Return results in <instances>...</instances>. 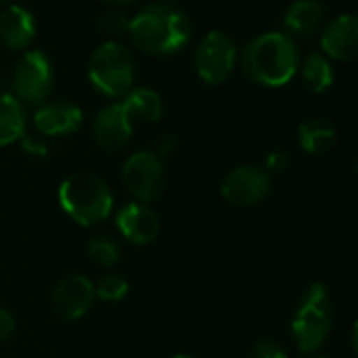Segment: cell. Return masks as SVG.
<instances>
[{
	"mask_svg": "<svg viewBox=\"0 0 358 358\" xmlns=\"http://www.w3.org/2000/svg\"><path fill=\"white\" fill-rule=\"evenodd\" d=\"M115 224L120 235L134 245H149L162 231V220L153 208L138 201H128L117 210Z\"/></svg>",
	"mask_w": 358,
	"mask_h": 358,
	"instance_id": "12",
	"label": "cell"
},
{
	"mask_svg": "<svg viewBox=\"0 0 358 358\" xmlns=\"http://www.w3.org/2000/svg\"><path fill=\"white\" fill-rule=\"evenodd\" d=\"M298 143L300 149L310 155H323L331 151L338 143L336 126L325 117H310L300 124L298 128Z\"/></svg>",
	"mask_w": 358,
	"mask_h": 358,
	"instance_id": "18",
	"label": "cell"
},
{
	"mask_svg": "<svg viewBox=\"0 0 358 358\" xmlns=\"http://www.w3.org/2000/svg\"><path fill=\"white\" fill-rule=\"evenodd\" d=\"M13 0H0V6H6V4H10Z\"/></svg>",
	"mask_w": 358,
	"mask_h": 358,
	"instance_id": "32",
	"label": "cell"
},
{
	"mask_svg": "<svg viewBox=\"0 0 358 358\" xmlns=\"http://www.w3.org/2000/svg\"><path fill=\"white\" fill-rule=\"evenodd\" d=\"M21 151L34 159H44L48 155V143L44 141L42 134H31V132H23V136L19 138Z\"/></svg>",
	"mask_w": 358,
	"mask_h": 358,
	"instance_id": "24",
	"label": "cell"
},
{
	"mask_svg": "<svg viewBox=\"0 0 358 358\" xmlns=\"http://www.w3.org/2000/svg\"><path fill=\"white\" fill-rule=\"evenodd\" d=\"M101 2H105V4H109L113 8H122V6H128V4H132L136 0H101Z\"/></svg>",
	"mask_w": 358,
	"mask_h": 358,
	"instance_id": "29",
	"label": "cell"
},
{
	"mask_svg": "<svg viewBox=\"0 0 358 358\" xmlns=\"http://www.w3.org/2000/svg\"><path fill=\"white\" fill-rule=\"evenodd\" d=\"M159 2H174V0H159Z\"/></svg>",
	"mask_w": 358,
	"mask_h": 358,
	"instance_id": "34",
	"label": "cell"
},
{
	"mask_svg": "<svg viewBox=\"0 0 358 358\" xmlns=\"http://www.w3.org/2000/svg\"><path fill=\"white\" fill-rule=\"evenodd\" d=\"M36 38V17L21 4H6L0 10V44L10 50L27 48Z\"/></svg>",
	"mask_w": 358,
	"mask_h": 358,
	"instance_id": "15",
	"label": "cell"
},
{
	"mask_svg": "<svg viewBox=\"0 0 358 358\" xmlns=\"http://www.w3.org/2000/svg\"><path fill=\"white\" fill-rule=\"evenodd\" d=\"M250 358H289L287 350L273 340H260L254 344Z\"/></svg>",
	"mask_w": 358,
	"mask_h": 358,
	"instance_id": "25",
	"label": "cell"
},
{
	"mask_svg": "<svg viewBox=\"0 0 358 358\" xmlns=\"http://www.w3.org/2000/svg\"><path fill=\"white\" fill-rule=\"evenodd\" d=\"M237 61L239 48L235 40L220 29L206 34L195 48V71L208 86L224 84L235 71Z\"/></svg>",
	"mask_w": 358,
	"mask_h": 358,
	"instance_id": "7",
	"label": "cell"
},
{
	"mask_svg": "<svg viewBox=\"0 0 358 358\" xmlns=\"http://www.w3.org/2000/svg\"><path fill=\"white\" fill-rule=\"evenodd\" d=\"M94 283L84 275H65L52 289L50 304L59 319L78 321L94 304Z\"/></svg>",
	"mask_w": 358,
	"mask_h": 358,
	"instance_id": "10",
	"label": "cell"
},
{
	"mask_svg": "<svg viewBox=\"0 0 358 358\" xmlns=\"http://www.w3.org/2000/svg\"><path fill=\"white\" fill-rule=\"evenodd\" d=\"M323 55L331 61L352 63L358 57V19L352 13L338 15L321 31Z\"/></svg>",
	"mask_w": 358,
	"mask_h": 358,
	"instance_id": "13",
	"label": "cell"
},
{
	"mask_svg": "<svg viewBox=\"0 0 358 358\" xmlns=\"http://www.w3.org/2000/svg\"><path fill=\"white\" fill-rule=\"evenodd\" d=\"M86 73L90 86L99 94L107 99H122L134 88L136 63L122 42L105 40L92 50Z\"/></svg>",
	"mask_w": 358,
	"mask_h": 358,
	"instance_id": "5",
	"label": "cell"
},
{
	"mask_svg": "<svg viewBox=\"0 0 358 358\" xmlns=\"http://www.w3.org/2000/svg\"><path fill=\"white\" fill-rule=\"evenodd\" d=\"M325 4L321 0H294L283 15L285 34L292 38H313L323 29Z\"/></svg>",
	"mask_w": 358,
	"mask_h": 358,
	"instance_id": "16",
	"label": "cell"
},
{
	"mask_svg": "<svg viewBox=\"0 0 358 358\" xmlns=\"http://www.w3.org/2000/svg\"><path fill=\"white\" fill-rule=\"evenodd\" d=\"M88 254L99 266H113L122 258V245L111 233H96L88 241Z\"/></svg>",
	"mask_w": 358,
	"mask_h": 358,
	"instance_id": "21",
	"label": "cell"
},
{
	"mask_svg": "<svg viewBox=\"0 0 358 358\" xmlns=\"http://www.w3.org/2000/svg\"><path fill=\"white\" fill-rule=\"evenodd\" d=\"M128 289L130 285L122 275L109 273V275H103L99 283H94V298L103 302H120L128 296Z\"/></svg>",
	"mask_w": 358,
	"mask_h": 358,
	"instance_id": "22",
	"label": "cell"
},
{
	"mask_svg": "<svg viewBox=\"0 0 358 358\" xmlns=\"http://www.w3.org/2000/svg\"><path fill=\"white\" fill-rule=\"evenodd\" d=\"M334 327V302L325 283H310L292 319V338L302 355H315L329 338Z\"/></svg>",
	"mask_w": 358,
	"mask_h": 358,
	"instance_id": "4",
	"label": "cell"
},
{
	"mask_svg": "<svg viewBox=\"0 0 358 358\" xmlns=\"http://www.w3.org/2000/svg\"><path fill=\"white\" fill-rule=\"evenodd\" d=\"M13 96L25 107H40L55 88V69L46 52L27 50L13 71Z\"/></svg>",
	"mask_w": 358,
	"mask_h": 358,
	"instance_id": "6",
	"label": "cell"
},
{
	"mask_svg": "<svg viewBox=\"0 0 358 358\" xmlns=\"http://www.w3.org/2000/svg\"><path fill=\"white\" fill-rule=\"evenodd\" d=\"M84 124V111L80 105L55 99L46 101L34 111V128L38 134L46 136H71L76 134Z\"/></svg>",
	"mask_w": 358,
	"mask_h": 358,
	"instance_id": "11",
	"label": "cell"
},
{
	"mask_svg": "<svg viewBox=\"0 0 358 358\" xmlns=\"http://www.w3.org/2000/svg\"><path fill=\"white\" fill-rule=\"evenodd\" d=\"M122 107L128 113L130 122H143V124H155L164 115V101L157 90L141 86L132 88L126 96H122Z\"/></svg>",
	"mask_w": 358,
	"mask_h": 358,
	"instance_id": "17",
	"label": "cell"
},
{
	"mask_svg": "<svg viewBox=\"0 0 358 358\" xmlns=\"http://www.w3.org/2000/svg\"><path fill=\"white\" fill-rule=\"evenodd\" d=\"M134 132V124L124 111L122 103H111L103 107L92 120V134L101 149L120 151L124 149Z\"/></svg>",
	"mask_w": 358,
	"mask_h": 358,
	"instance_id": "14",
	"label": "cell"
},
{
	"mask_svg": "<svg viewBox=\"0 0 358 358\" xmlns=\"http://www.w3.org/2000/svg\"><path fill=\"white\" fill-rule=\"evenodd\" d=\"M128 23H130V19L122 10L111 8V10H105L99 17V23L96 25H99V31H101V36L105 40H115L117 42L120 36L128 34Z\"/></svg>",
	"mask_w": 358,
	"mask_h": 358,
	"instance_id": "23",
	"label": "cell"
},
{
	"mask_svg": "<svg viewBox=\"0 0 358 358\" xmlns=\"http://www.w3.org/2000/svg\"><path fill=\"white\" fill-rule=\"evenodd\" d=\"M285 168H287V153H285V151H279V149H277V151H271V153L266 155V168H264V170H266L268 174H273V172L279 174V172H283Z\"/></svg>",
	"mask_w": 358,
	"mask_h": 358,
	"instance_id": "27",
	"label": "cell"
},
{
	"mask_svg": "<svg viewBox=\"0 0 358 358\" xmlns=\"http://www.w3.org/2000/svg\"><path fill=\"white\" fill-rule=\"evenodd\" d=\"M25 130H27L25 107L10 92H0V147L17 143Z\"/></svg>",
	"mask_w": 358,
	"mask_h": 358,
	"instance_id": "20",
	"label": "cell"
},
{
	"mask_svg": "<svg viewBox=\"0 0 358 358\" xmlns=\"http://www.w3.org/2000/svg\"><path fill=\"white\" fill-rule=\"evenodd\" d=\"M128 38L145 55L170 57L187 48L193 38V23L185 10L170 2H153L130 19Z\"/></svg>",
	"mask_w": 358,
	"mask_h": 358,
	"instance_id": "1",
	"label": "cell"
},
{
	"mask_svg": "<svg viewBox=\"0 0 358 358\" xmlns=\"http://www.w3.org/2000/svg\"><path fill=\"white\" fill-rule=\"evenodd\" d=\"M298 73H300L302 86L313 94L327 92L336 82L334 65L323 52H310L304 61H300Z\"/></svg>",
	"mask_w": 358,
	"mask_h": 358,
	"instance_id": "19",
	"label": "cell"
},
{
	"mask_svg": "<svg viewBox=\"0 0 358 358\" xmlns=\"http://www.w3.org/2000/svg\"><path fill=\"white\" fill-rule=\"evenodd\" d=\"M306 358H329V357H319V355H308Z\"/></svg>",
	"mask_w": 358,
	"mask_h": 358,
	"instance_id": "33",
	"label": "cell"
},
{
	"mask_svg": "<svg viewBox=\"0 0 358 358\" xmlns=\"http://www.w3.org/2000/svg\"><path fill=\"white\" fill-rule=\"evenodd\" d=\"M15 334V317L0 306V346L6 344Z\"/></svg>",
	"mask_w": 358,
	"mask_h": 358,
	"instance_id": "26",
	"label": "cell"
},
{
	"mask_svg": "<svg viewBox=\"0 0 358 358\" xmlns=\"http://www.w3.org/2000/svg\"><path fill=\"white\" fill-rule=\"evenodd\" d=\"M59 203L76 224L94 227L109 218L113 210V193L101 176L78 172L61 182Z\"/></svg>",
	"mask_w": 358,
	"mask_h": 358,
	"instance_id": "3",
	"label": "cell"
},
{
	"mask_svg": "<svg viewBox=\"0 0 358 358\" xmlns=\"http://www.w3.org/2000/svg\"><path fill=\"white\" fill-rule=\"evenodd\" d=\"M350 340H352V342H350V344H352V350L357 352V325L352 327V336H350Z\"/></svg>",
	"mask_w": 358,
	"mask_h": 358,
	"instance_id": "30",
	"label": "cell"
},
{
	"mask_svg": "<svg viewBox=\"0 0 358 358\" xmlns=\"http://www.w3.org/2000/svg\"><path fill=\"white\" fill-rule=\"evenodd\" d=\"M300 46L285 31H264L241 50L245 78L264 88H281L294 80L300 67Z\"/></svg>",
	"mask_w": 358,
	"mask_h": 358,
	"instance_id": "2",
	"label": "cell"
},
{
	"mask_svg": "<svg viewBox=\"0 0 358 358\" xmlns=\"http://www.w3.org/2000/svg\"><path fill=\"white\" fill-rule=\"evenodd\" d=\"M174 147H176V141H174V136H170V134H164V136H159L157 138V145H155V155L157 157H166V155H170L172 151H174Z\"/></svg>",
	"mask_w": 358,
	"mask_h": 358,
	"instance_id": "28",
	"label": "cell"
},
{
	"mask_svg": "<svg viewBox=\"0 0 358 358\" xmlns=\"http://www.w3.org/2000/svg\"><path fill=\"white\" fill-rule=\"evenodd\" d=\"M271 174L264 168L252 164L233 168L220 185L222 197L237 208H252L262 203L271 195Z\"/></svg>",
	"mask_w": 358,
	"mask_h": 358,
	"instance_id": "9",
	"label": "cell"
},
{
	"mask_svg": "<svg viewBox=\"0 0 358 358\" xmlns=\"http://www.w3.org/2000/svg\"><path fill=\"white\" fill-rule=\"evenodd\" d=\"M122 180L138 203H151L166 189V168L153 151H136L122 166Z\"/></svg>",
	"mask_w": 358,
	"mask_h": 358,
	"instance_id": "8",
	"label": "cell"
},
{
	"mask_svg": "<svg viewBox=\"0 0 358 358\" xmlns=\"http://www.w3.org/2000/svg\"><path fill=\"white\" fill-rule=\"evenodd\" d=\"M170 358H195V357H191V355H174V357H170Z\"/></svg>",
	"mask_w": 358,
	"mask_h": 358,
	"instance_id": "31",
	"label": "cell"
}]
</instances>
